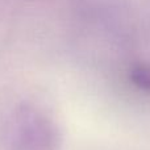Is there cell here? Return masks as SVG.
Segmentation results:
<instances>
[{
	"label": "cell",
	"instance_id": "obj_1",
	"mask_svg": "<svg viewBox=\"0 0 150 150\" xmlns=\"http://www.w3.org/2000/svg\"><path fill=\"white\" fill-rule=\"evenodd\" d=\"M7 150H59L61 133L46 111L34 104L12 112L7 127Z\"/></svg>",
	"mask_w": 150,
	"mask_h": 150
},
{
	"label": "cell",
	"instance_id": "obj_2",
	"mask_svg": "<svg viewBox=\"0 0 150 150\" xmlns=\"http://www.w3.org/2000/svg\"><path fill=\"white\" fill-rule=\"evenodd\" d=\"M129 79L137 90L150 93V63H137L129 71Z\"/></svg>",
	"mask_w": 150,
	"mask_h": 150
}]
</instances>
